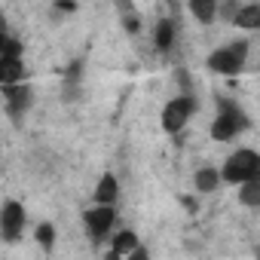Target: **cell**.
I'll use <instances>...</instances> for the list:
<instances>
[{
	"mask_svg": "<svg viewBox=\"0 0 260 260\" xmlns=\"http://www.w3.org/2000/svg\"><path fill=\"white\" fill-rule=\"evenodd\" d=\"M34 239H37V245L40 248H52L55 245V226L49 223V220H43V223H37V230H34Z\"/></svg>",
	"mask_w": 260,
	"mask_h": 260,
	"instance_id": "16",
	"label": "cell"
},
{
	"mask_svg": "<svg viewBox=\"0 0 260 260\" xmlns=\"http://www.w3.org/2000/svg\"><path fill=\"white\" fill-rule=\"evenodd\" d=\"M257 260H260V248H257Z\"/></svg>",
	"mask_w": 260,
	"mask_h": 260,
	"instance_id": "19",
	"label": "cell"
},
{
	"mask_svg": "<svg viewBox=\"0 0 260 260\" xmlns=\"http://www.w3.org/2000/svg\"><path fill=\"white\" fill-rule=\"evenodd\" d=\"M25 83V46L13 34H0V86H22Z\"/></svg>",
	"mask_w": 260,
	"mask_h": 260,
	"instance_id": "3",
	"label": "cell"
},
{
	"mask_svg": "<svg viewBox=\"0 0 260 260\" xmlns=\"http://www.w3.org/2000/svg\"><path fill=\"white\" fill-rule=\"evenodd\" d=\"M239 202H242L245 208H260V178L239 187Z\"/></svg>",
	"mask_w": 260,
	"mask_h": 260,
	"instance_id": "15",
	"label": "cell"
},
{
	"mask_svg": "<svg viewBox=\"0 0 260 260\" xmlns=\"http://www.w3.org/2000/svg\"><path fill=\"white\" fill-rule=\"evenodd\" d=\"M187 10H190V16H193L196 22H202V25H211V22L217 19V4H214V0H193Z\"/></svg>",
	"mask_w": 260,
	"mask_h": 260,
	"instance_id": "14",
	"label": "cell"
},
{
	"mask_svg": "<svg viewBox=\"0 0 260 260\" xmlns=\"http://www.w3.org/2000/svg\"><path fill=\"white\" fill-rule=\"evenodd\" d=\"M83 226L92 245H104L107 239H113V226H116V205H92L83 211Z\"/></svg>",
	"mask_w": 260,
	"mask_h": 260,
	"instance_id": "6",
	"label": "cell"
},
{
	"mask_svg": "<svg viewBox=\"0 0 260 260\" xmlns=\"http://www.w3.org/2000/svg\"><path fill=\"white\" fill-rule=\"evenodd\" d=\"M233 25L242 31H260V4H242Z\"/></svg>",
	"mask_w": 260,
	"mask_h": 260,
	"instance_id": "13",
	"label": "cell"
},
{
	"mask_svg": "<svg viewBox=\"0 0 260 260\" xmlns=\"http://www.w3.org/2000/svg\"><path fill=\"white\" fill-rule=\"evenodd\" d=\"M119 199V181L113 172H104L95 184V193H92V205H116Z\"/></svg>",
	"mask_w": 260,
	"mask_h": 260,
	"instance_id": "10",
	"label": "cell"
},
{
	"mask_svg": "<svg viewBox=\"0 0 260 260\" xmlns=\"http://www.w3.org/2000/svg\"><path fill=\"white\" fill-rule=\"evenodd\" d=\"M61 13H77V4H55Z\"/></svg>",
	"mask_w": 260,
	"mask_h": 260,
	"instance_id": "18",
	"label": "cell"
},
{
	"mask_svg": "<svg viewBox=\"0 0 260 260\" xmlns=\"http://www.w3.org/2000/svg\"><path fill=\"white\" fill-rule=\"evenodd\" d=\"M248 125H251L248 113H245L236 101L223 98V101H217V110H214V119H211L208 135H211V141H217V144H230V141H236V138L245 132Z\"/></svg>",
	"mask_w": 260,
	"mask_h": 260,
	"instance_id": "1",
	"label": "cell"
},
{
	"mask_svg": "<svg viewBox=\"0 0 260 260\" xmlns=\"http://www.w3.org/2000/svg\"><path fill=\"white\" fill-rule=\"evenodd\" d=\"M220 184H223V178H220V169H214V166H202V169H196V175H193V187H196V193H202V196L220 190Z\"/></svg>",
	"mask_w": 260,
	"mask_h": 260,
	"instance_id": "11",
	"label": "cell"
},
{
	"mask_svg": "<svg viewBox=\"0 0 260 260\" xmlns=\"http://www.w3.org/2000/svg\"><path fill=\"white\" fill-rule=\"evenodd\" d=\"M196 95L193 92H181V95H175V98H169L166 101V107H162V113H159V122H162V128L169 135H178L181 128L190 122V116L196 113Z\"/></svg>",
	"mask_w": 260,
	"mask_h": 260,
	"instance_id": "5",
	"label": "cell"
},
{
	"mask_svg": "<svg viewBox=\"0 0 260 260\" xmlns=\"http://www.w3.org/2000/svg\"><path fill=\"white\" fill-rule=\"evenodd\" d=\"M25 226H28V211L19 199H7L4 208H0V236L4 242H19L25 236Z\"/></svg>",
	"mask_w": 260,
	"mask_h": 260,
	"instance_id": "7",
	"label": "cell"
},
{
	"mask_svg": "<svg viewBox=\"0 0 260 260\" xmlns=\"http://www.w3.org/2000/svg\"><path fill=\"white\" fill-rule=\"evenodd\" d=\"M4 104H7V113H10L13 119H22V116L28 113V107L34 104V89H31L28 83H22V86H7V89H4Z\"/></svg>",
	"mask_w": 260,
	"mask_h": 260,
	"instance_id": "8",
	"label": "cell"
},
{
	"mask_svg": "<svg viewBox=\"0 0 260 260\" xmlns=\"http://www.w3.org/2000/svg\"><path fill=\"white\" fill-rule=\"evenodd\" d=\"M175 40H178V22H175V19H159L156 28H153V43H156V49H159V52H169V49L175 46Z\"/></svg>",
	"mask_w": 260,
	"mask_h": 260,
	"instance_id": "12",
	"label": "cell"
},
{
	"mask_svg": "<svg viewBox=\"0 0 260 260\" xmlns=\"http://www.w3.org/2000/svg\"><path fill=\"white\" fill-rule=\"evenodd\" d=\"M119 260H150V251H147V248L141 245V248H138L135 254H128V257H119Z\"/></svg>",
	"mask_w": 260,
	"mask_h": 260,
	"instance_id": "17",
	"label": "cell"
},
{
	"mask_svg": "<svg viewBox=\"0 0 260 260\" xmlns=\"http://www.w3.org/2000/svg\"><path fill=\"white\" fill-rule=\"evenodd\" d=\"M138 248H141V239H138V233H135V230H119V233H113V239H110V245H107V257H104V260L128 257V254H135Z\"/></svg>",
	"mask_w": 260,
	"mask_h": 260,
	"instance_id": "9",
	"label": "cell"
},
{
	"mask_svg": "<svg viewBox=\"0 0 260 260\" xmlns=\"http://www.w3.org/2000/svg\"><path fill=\"white\" fill-rule=\"evenodd\" d=\"M248 40H230L217 49H211V55L205 58V68L217 77H236L242 74L245 61H248Z\"/></svg>",
	"mask_w": 260,
	"mask_h": 260,
	"instance_id": "4",
	"label": "cell"
},
{
	"mask_svg": "<svg viewBox=\"0 0 260 260\" xmlns=\"http://www.w3.org/2000/svg\"><path fill=\"white\" fill-rule=\"evenodd\" d=\"M220 178H223V184H233V187H242L248 181H257L260 178V153L254 147L233 150L223 159V166H220Z\"/></svg>",
	"mask_w": 260,
	"mask_h": 260,
	"instance_id": "2",
	"label": "cell"
}]
</instances>
